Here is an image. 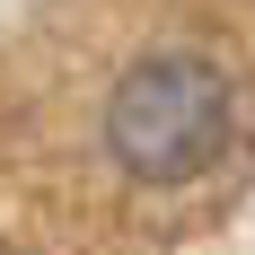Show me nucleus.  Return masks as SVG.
<instances>
[{
    "label": "nucleus",
    "mask_w": 255,
    "mask_h": 255,
    "mask_svg": "<svg viewBox=\"0 0 255 255\" xmlns=\"http://www.w3.org/2000/svg\"><path fill=\"white\" fill-rule=\"evenodd\" d=\"M238 141V71L203 44L141 53L106 97V150L132 185H203Z\"/></svg>",
    "instance_id": "nucleus-1"
}]
</instances>
